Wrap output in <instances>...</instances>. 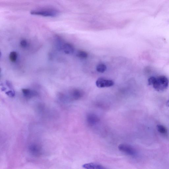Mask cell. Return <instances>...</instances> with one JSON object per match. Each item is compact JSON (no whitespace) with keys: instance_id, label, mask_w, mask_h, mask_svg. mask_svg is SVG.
<instances>
[{"instance_id":"obj_1","label":"cell","mask_w":169,"mask_h":169,"mask_svg":"<svg viewBox=\"0 0 169 169\" xmlns=\"http://www.w3.org/2000/svg\"><path fill=\"white\" fill-rule=\"evenodd\" d=\"M168 80L164 76H160L156 78V81L153 84V87L158 91H164L168 88Z\"/></svg>"},{"instance_id":"obj_2","label":"cell","mask_w":169,"mask_h":169,"mask_svg":"<svg viewBox=\"0 0 169 169\" xmlns=\"http://www.w3.org/2000/svg\"><path fill=\"white\" fill-rule=\"evenodd\" d=\"M58 13L57 11L52 9L33 10L31 12L33 15L48 17H55L58 15Z\"/></svg>"},{"instance_id":"obj_3","label":"cell","mask_w":169,"mask_h":169,"mask_svg":"<svg viewBox=\"0 0 169 169\" xmlns=\"http://www.w3.org/2000/svg\"><path fill=\"white\" fill-rule=\"evenodd\" d=\"M118 149L121 152L127 155L133 156L135 155V149L130 145L126 144H121L118 146Z\"/></svg>"},{"instance_id":"obj_4","label":"cell","mask_w":169,"mask_h":169,"mask_svg":"<svg viewBox=\"0 0 169 169\" xmlns=\"http://www.w3.org/2000/svg\"><path fill=\"white\" fill-rule=\"evenodd\" d=\"M96 85L99 88L109 87L114 85V82L112 80L100 78L97 80Z\"/></svg>"},{"instance_id":"obj_5","label":"cell","mask_w":169,"mask_h":169,"mask_svg":"<svg viewBox=\"0 0 169 169\" xmlns=\"http://www.w3.org/2000/svg\"><path fill=\"white\" fill-rule=\"evenodd\" d=\"M83 167L85 169H108L102 165L93 162L85 164L83 165Z\"/></svg>"},{"instance_id":"obj_6","label":"cell","mask_w":169,"mask_h":169,"mask_svg":"<svg viewBox=\"0 0 169 169\" xmlns=\"http://www.w3.org/2000/svg\"><path fill=\"white\" fill-rule=\"evenodd\" d=\"M70 94L71 98L75 100H78L80 99L83 95V92L78 89H75L71 91Z\"/></svg>"},{"instance_id":"obj_7","label":"cell","mask_w":169,"mask_h":169,"mask_svg":"<svg viewBox=\"0 0 169 169\" xmlns=\"http://www.w3.org/2000/svg\"><path fill=\"white\" fill-rule=\"evenodd\" d=\"M29 151L32 155L34 156H39L41 154L40 148L37 145H32L29 147Z\"/></svg>"},{"instance_id":"obj_8","label":"cell","mask_w":169,"mask_h":169,"mask_svg":"<svg viewBox=\"0 0 169 169\" xmlns=\"http://www.w3.org/2000/svg\"><path fill=\"white\" fill-rule=\"evenodd\" d=\"M61 50L67 54H72L74 51V48L72 44L69 43H66L64 44L62 47Z\"/></svg>"},{"instance_id":"obj_9","label":"cell","mask_w":169,"mask_h":169,"mask_svg":"<svg viewBox=\"0 0 169 169\" xmlns=\"http://www.w3.org/2000/svg\"><path fill=\"white\" fill-rule=\"evenodd\" d=\"M99 119L97 115L94 114H89L87 117V121L89 124L93 125L98 122Z\"/></svg>"},{"instance_id":"obj_10","label":"cell","mask_w":169,"mask_h":169,"mask_svg":"<svg viewBox=\"0 0 169 169\" xmlns=\"http://www.w3.org/2000/svg\"><path fill=\"white\" fill-rule=\"evenodd\" d=\"M22 92L24 96L29 98L36 96L38 94L37 91L29 89H23Z\"/></svg>"},{"instance_id":"obj_11","label":"cell","mask_w":169,"mask_h":169,"mask_svg":"<svg viewBox=\"0 0 169 169\" xmlns=\"http://www.w3.org/2000/svg\"><path fill=\"white\" fill-rule=\"evenodd\" d=\"M96 69L98 72L103 73L106 70L107 67L105 64H100L97 65Z\"/></svg>"},{"instance_id":"obj_12","label":"cell","mask_w":169,"mask_h":169,"mask_svg":"<svg viewBox=\"0 0 169 169\" xmlns=\"http://www.w3.org/2000/svg\"><path fill=\"white\" fill-rule=\"evenodd\" d=\"M157 128L158 131L162 134L165 135L167 134V130L164 126L159 124L157 126Z\"/></svg>"},{"instance_id":"obj_13","label":"cell","mask_w":169,"mask_h":169,"mask_svg":"<svg viewBox=\"0 0 169 169\" xmlns=\"http://www.w3.org/2000/svg\"><path fill=\"white\" fill-rule=\"evenodd\" d=\"M77 56L79 58L85 59L87 58L88 56V53L83 50H79L77 53Z\"/></svg>"},{"instance_id":"obj_14","label":"cell","mask_w":169,"mask_h":169,"mask_svg":"<svg viewBox=\"0 0 169 169\" xmlns=\"http://www.w3.org/2000/svg\"><path fill=\"white\" fill-rule=\"evenodd\" d=\"M18 58V54L17 52L13 51L10 53V61L14 63L15 62Z\"/></svg>"},{"instance_id":"obj_15","label":"cell","mask_w":169,"mask_h":169,"mask_svg":"<svg viewBox=\"0 0 169 169\" xmlns=\"http://www.w3.org/2000/svg\"><path fill=\"white\" fill-rule=\"evenodd\" d=\"M156 78H154V77H151L149 79H148V84L150 85H153L154 83L156 81Z\"/></svg>"},{"instance_id":"obj_16","label":"cell","mask_w":169,"mask_h":169,"mask_svg":"<svg viewBox=\"0 0 169 169\" xmlns=\"http://www.w3.org/2000/svg\"><path fill=\"white\" fill-rule=\"evenodd\" d=\"M20 45L23 48H25L28 45V42L26 40H23L20 41Z\"/></svg>"},{"instance_id":"obj_17","label":"cell","mask_w":169,"mask_h":169,"mask_svg":"<svg viewBox=\"0 0 169 169\" xmlns=\"http://www.w3.org/2000/svg\"><path fill=\"white\" fill-rule=\"evenodd\" d=\"M167 105L168 107H169V100L167 102Z\"/></svg>"}]
</instances>
